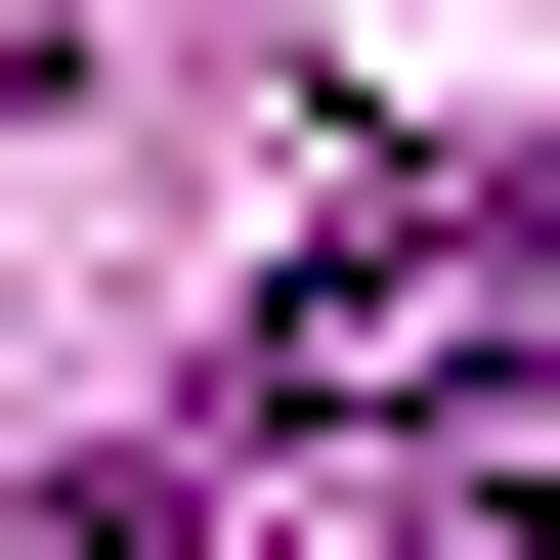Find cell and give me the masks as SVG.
Instances as JSON below:
<instances>
[{
  "instance_id": "1",
  "label": "cell",
  "mask_w": 560,
  "mask_h": 560,
  "mask_svg": "<svg viewBox=\"0 0 560 560\" xmlns=\"http://www.w3.org/2000/svg\"><path fill=\"white\" fill-rule=\"evenodd\" d=\"M475 475H517V517H560V388H517V431H475Z\"/></svg>"
}]
</instances>
